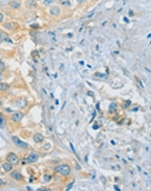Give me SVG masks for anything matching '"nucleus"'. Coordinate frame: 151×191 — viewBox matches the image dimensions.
<instances>
[{
	"label": "nucleus",
	"mask_w": 151,
	"mask_h": 191,
	"mask_svg": "<svg viewBox=\"0 0 151 191\" xmlns=\"http://www.w3.org/2000/svg\"><path fill=\"white\" fill-rule=\"evenodd\" d=\"M54 172H56L57 174H60L61 177H70L72 173V167L70 165L69 163L58 164V165L54 168Z\"/></svg>",
	"instance_id": "1"
},
{
	"label": "nucleus",
	"mask_w": 151,
	"mask_h": 191,
	"mask_svg": "<svg viewBox=\"0 0 151 191\" xmlns=\"http://www.w3.org/2000/svg\"><path fill=\"white\" fill-rule=\"evenodd\" d=\"M10 141L16 147H18V149L23 150V151H26V150H28V143H26L25 141H22L19 137H17V136H12L10 137Z\"/></svg>",
	"instance_id": "2"
},
{
	"label": "nucleus",
	"mask_w": 151,
	"mask_h": 191,
	"mask_svg": "<svg viewBox=\"0 0 151 191\" xmlns=\"http://www.w3.org/2000/svg\"><path fill=\"white\" fill-rule=\"evenodd\" d=\"M13 107H16L17 110H23V109H26L28 106V101L26 100L25 97H18V98H16V100L13 101Z\"/></svg>",
	"instance_id": "3"
},
{
	"label": "nucleus",
	"mask_w": 151,
	"mask_h": 191,
	"mask_svg": "<svg viewBox=\"0 0 151 191\" xmlns=\"http://www.w3.org/2000/svg\"><path fill=\"white\" fill-rule=\"evenodd\" d=\"M39 159H40V155H39V152H36V151H28L27 154H26V156H25V160H26V163H27V164L37 163Z\"/></svg>",
	"instance_id": "4"
},
{
	"label": "nucleus",
	"mask_w": 151,
	"mask_h": 191,
	"mask_svg": "<svg viewBox=\"0 0 151 191\" xmlns=\"http://www.w3.org/2000/svg\"><path fill=\"white\" fill-rule=\"evenodd\" d=\"M23 116H25V114H23L22 110H16L10 114V121L13 124H19L22 121Z\"/></svg>",
	"instance_id": "5"
},
{
	"label": "nucleus",
	"mask_w": 151,
	"mask_h": 191,
	"mask_svg": "<svg viewBox=\"0 0 151 191\" xmlns=\"http://www.w3.org/2000/svg\"><path fill=\"white\" fill-rule=\"evenodd\" d=\"M9 177L13 179V181H16V182H19V183H22V182H25V177H23V174L21 173V170H18V169H12L10 172H9Z\"/></svg>",
	"instance_id": "6"
},
{
	"label": "nucleus",
	"mask_w": 151,
	"mask_h": 191,
	"mask_svg": "<svg viewBox=\"0 0 151 191\" xmlns=\"http://www.w3.org/2000/svg\"><path fill=\"white\" fill-rule=\"evenodd\" d=\"M5 160L9 161V163H12L13 165H18V163H19V156H18V154H16V152L9 151L7 155H5Z\"/></svg>",
	"instance_id": "7"
},
{
	"label": "nucleus",
	"mask_w": 151,
	"mask_h": 191,
	"mask_svg": "<svg viewBox=\"0 0 151 191\" xmlns=\"http://www.w3.org/2000/svg\"><path fill=\"white\" fill-rule=\"evenodd\" d=\"M1 27L4 31L12 33V31H14L17 27H18V24H17V22H13V21H7V22H3Z\"/></svg>",
	"instance_id": "8"
},
{
	"label": "nucleus",
	"mask_w": 151,
	"mask_h": 191,
	"mask_svg": "<svg viewBox=\"0 0 151 191\" xmlns=\"http://www.w3.org/2000/svg\"><path fill=\"white\" fill-rule=\"evenodd\" d=\"M49 8V10H48V13H49V16H52V17H58L61 14V8H60V5H51V7H48Z\"/></svg>",
	"instance_id": "9"
},
{
	"label": "nucleus",
	"mask_w": 151,
	"mask_h": 191,
	"mask_svg": "<svg viewBox=\"0 0 151 191\" xmlns=\"http://www.w3.org/2000/svg\"><path fill=\"white\" fill-rule=\"evenodd\" d=\"M44 140H45V137H44V134H42V133L36 132V133H34V134H33V141H34V143L42 145L43 142H44Z\"/></svg>",
	"instance_id": "10"
},
{
	"label": "nucleus",
	"mask_w": 151,
	"mask_h": 191,
	"mask_svg": "<svg viewBox=\"0 0 151 191\" xmlns=\"http://www.w3.org/2000/svg\"><path fill=\"white\" fill-rule=\"evenodd\" d=\"M0 43H7V44H12L13 40H12L10 36H8L7 33L4 31H0Z\"/></svg>",
	"instance_id": "11"
},
{
	"label": "nucleus",
	"mask_w": 151,
	"mask_h": 191,
	"mask_svg": "<svg viewBox=\"0 0 151 191\" xmlns=\"http://www.w3.org/2000/svg\"><path fill=\"white\" fill-rule=\"evenodd\" d=\"M0 165H1V169L4 170L5 173H9L10 170H12V169H13V168H14V165H13V164H12V163H9V161H7V160H5L4 163H1V164H0Z\"/></svg>",
	"instance_id": "12"
},
{
	"label": "nucleus",
	"mask_w": 151,
	"mask_h": 191,
	"mask_svg": "<svg viewBox=\"0 0 151 191\" xmlns=\"http://www.w3.org/2000/svg\"><path fill=\"white\" fill-rule=\"evenodd\" d=\"M8 7L13 10H18L19 8H21V1H19V0H10Z\"/></svg>",
	"instance_id": "13"
},
{
	"label": "nucleus",
	"mask_w": 151,
	"mask_h": 191,
	"mask_svg": "<svg viewBox=\"0 0 151 191\" xmlns=\"http://www.w3.org/2000/svg\"><path fill=\"white\" fill-rule=\"evenodd\" d=\"M42 149H43V151H51V150L53 149V142L44 140V142L42 143Z\"/></svg>",
	"instance_id": "14"
},
{
	"label": "nucleus",
	"mask_w": 151,
	"mask_h": 191,
	"mask_svg": "<svg viewBox=\"0 0 151 191\" xmlns=\"http://www.w3.org/2000/svg\"><path fill=\"white\" fill-rule=\"evenodd\" d=\"M9 88H10L9 83L4 82V80L0 82V93H5V92H8V91H9Z\"/></svg>",
	"instance_id": "15"
},
{
	"label": "nucleus",
	"mask_w": 151,
	"mask_h": 191,
	"mask_svg": "<svg viewBox=\"0 0 151 191\" xmlns=\"http://www.w3.org/2000/svg\"><path fill=\"white\" fill-rule=\"evenodd\" d=\"M25 4L28 9H36V7H37V3L34 1V0H25Z\"/></svg>",
	"instance_id": "16"
},
{
	"label": "nucleus",
	"mask_w": 151,
	"mask_h": 191,
	"mask_svg": "<svg viewBox=\"0 0 151 191\" xmlns=\"http://www.w3.org/2000/svg\"><path fill=\"white\" fill-rule=\"evenodd\" d=\"M60 1L61 7H65V8H70L71 7V0H58Z\"/></svg>",
	"instance_id": "17"
},
{
	"label": "nucleus",
	"mask_w": 151,
	"mask_h": 191,
	"mask_svg": "<svg viewBox=\"0 0 151 191\" xmlns=\"http://www.w3.org/2000/svg\"><path fill=\"white\" fill-rule=\"evenodd\" d=\"M130 106H132V101H130V100H125V101L121 102V109H124V110L129 109Z\"/></svg>",
	"instance_id": "18"
},
{
	"label": "nucleus",
	"mask_w": 151,
	"mask_h": 191,
	"mask_svg": "<svg viewBox=\"0 0 151 191\" xmlns=\"http://www.w3.org/2000/svg\"><path fill=\"white\" fill-rule=\"evenodd\" d=\"M52 179H53V174H51V173H45V174H43V181H44V183H48V182H51Z\"/></svg>",
	"instance_id": "19"
},
{
	"label": "nucleus",
	"mask_w": 151,
	"mask_h": 191,
	"mask_svg": "<svg viewBox=\"0 0 151 191\" xmlns=\"http://www.w3.org/2000/svg\"><path fill=\"white\" fill-rule=\"evenodd\" d=\"M116 109H118V103L111 102V105L109 106V112L110 114H114V112H116Z\"/></svg>",
	"instance_id": "20"
},
{
	"label": "nucleus",
	"mask_w": 151,
	"mask_h": 191,
	"mask_svg": "<svg viewBox=\"0 0 151 191\" xmlns=\"http://www.w3.org/2000/svg\"><path fill=\"white\" fill-rule=\"evenodd\" d=\"M7 124H8V121H7V118H4L1 115V116H0V128H5V127H7Z\"/></svg>",
	"instance_id": "21"
},
{
	"label": "nucleus",
	"mask_w": 151,
	"mask_h": 191,
	"mask_svg": "<svg viewBox=\"0 0 151 191\" xmlns=\"http://www.w3.org/2000/svg\"><path fill=\"white\" fill-rule=\"evenodd\" d=\"M43 5L44 7H51V5H53L54 4V0H43Z\"/></svg>",
	"instance_id": "22"
},
{
	"label": "nucleus",
	"mask_w": 151,
	"mask_h": 191,
	"mask_svg": "<svg viewBox=\"0 0 151 191\" xmlns=\"http://www.w3.org/2000/svg\"><path fill=\"white\" fill-rule=\"evenodd\" d=\"M4 70H5V63L3 62L1 60H0V72H3Z\"/></svg>",
	"instance_id": "23"
},
{
	"label": "nucleus",
	"mask_w": 151,
	"mask_h": 191,
	"mask_svg": "<svg viewBox=\"0 0 151 191\" xmlns=\"http://www.w3.org/2000/svg\"><path fill=\"white\" fill-rule=\"evenodd\" d=\"M4 21H5V16H4V14H3L1 12H0V25H1Z\"/></svg>",
	"instance_id": "24"
},
{
	"label": "nucleus",
	"mask_w": 151,
	"mask_h": 191,
	"mask_svg": "<svg viewBox=\"0 0 151 191\" xmlns=\"http://www.w3.org/2000/svg\"><path fill=\"white\" fill-rule=\"evenodd\" d=\"M5 185H7V182H5L3 178H0V189H1V187H4Z\"/></svg>",
	"instance_id": "25"
},
{
	"label": "nucleus",
	"mask_w": 151,
	"mask_h": 191,
	"mask_svg": "<svg viewBox=\"0 0 151 191\" xmlns=\"http://www.w3.org/2000/svg\"><path fill=\"white\" fill-rule=\"evenodd\" d=\"M136 80H137V83H138V85H139V87H142V88H143V84H142V83H141V80H139V79H138V78H137V76H136Z\"/></svg>",
	"instance_id": "26"
},
{
	"label": "nucleus",
	"mask_w": 151,
	"mask_h": 191,
	"mask_svg": "<svg viewBox=\"0 0 151 191\" xmlns=\"http://www.w3.org/2000/svg\"><path fill=\"white\" fill-rule=\"evenodd\" d=\"M4 111H5V112H9V114H12V112H13V110H12V109H9V107H7V109L4 110Z\"/></svg>",
	"instance_id": "27"
},
{
	"label": "nucleus",
	"mask_w": 151,
	"mask_h": 191,
	"mask_svg": "<svg viewBox=\"0 0 151 191\" xmlns=\"http://www.w3.org/2000/svg\"><path fill=\"white\" fill-rule=\"evenodd\" d=\"M31 28H40L39 25H31Z\"/></svg>",
	"instance_id": "28"
},
{
	"label": "nucleus",
	"mask_w": 151,
	"mask_h": 191,
	"mask_svg": "<svg viewBox=\"0 0 151 191\" xmlns=\"http://www.w3.org/2000/svg\"><path fill=\"white\" fill-rule=\"evenodd\" d=\"M76 1H78V3H79V4H84V3H85V1H87V0H76Z\"/></svg>",
	"instance_id": "29"
},
{
	"label": "nucleus",
	"mask_w": 151,
	"mask_h": 191,
	"mask_svg": "<svg viewBox=\"0 0 151 191\" xmlns=\"http://www.w3.org/2000/svg\"><path fill=\"white\" fill-rule=\"evenodd\" d=\"M3 80V72H0V82Z\"/></svg>",
	"instance_id": "30"
},
{
	"label": "nucleus",
	"mask_w": 151,
	"mask_h": 191,
	"mask_svg": "<svg viewBox=\"0 0 151 191\" xmlns=\"http://www.w3.org/2000/svg\"><path fill=\"white\" fill-rule=\"evenodd\" d=\"M3 105H4V103H3V101L0 100V107H3Z\"/></svg>",
	"instance_id": "31"
},
{
	"label": "nucleus",
	"mask_w": 151,
	"mask_h": 191,
	"mask_svg": "<svg viewBox=\"0 0 151 191\" xmlns=\"http://www.w3.org/2000/svg\"><path fill=\"white\" fill-rule=\"evenodd\" d=\"M34 1H36V3H42L43 0H34Z\"/></svg>",
	"instance_id": "32"
},
{
	"label": "nucleus",
	"mask_w": 151,
	"mask_h": 191,
	"mask_svg": "<svg viewBox=\"0 0 151 191\" xmlns=\"http://www.w3.org/2000/svg\"><path fill=\"white\" fill-rule=\"evenodd\" d=\"M1 115H3V112H1V111H0V116H1Z\"/></svg>",
	"instance_id": "33"
},
{
	"label": "nucleus",
	"mask_w": 151,
	"mask_h": 191,
	"mask_svg": "<svg viewBox=\"0 0 151 191\" xmlns=\"http://www.w3.org/2000/svg\"><path fill=\"white\" fill-rule=\"evenodd\" d=\"M0 170H1V165H0Z\"/></svg>",
	"instance_id": "34"
}]
</instances>
